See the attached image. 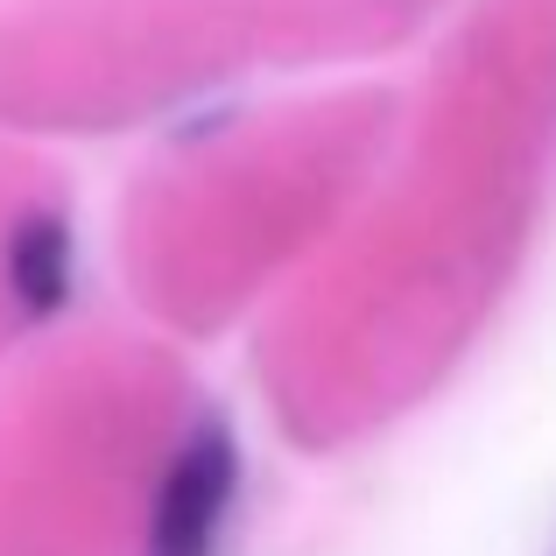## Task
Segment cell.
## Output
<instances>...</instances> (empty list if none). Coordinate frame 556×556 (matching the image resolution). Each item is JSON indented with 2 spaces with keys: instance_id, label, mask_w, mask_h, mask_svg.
<instances>
[{
  "instance_id": "7a4b0ae2",
  "label": "cell",
  "mask_w": 556,
  "mask_h": 556,
  "mask_svg": "<svg viewBox=\"0 0 556 556\" xmlns=\"http://www.w3.org/2000/svg\"><path fill=\"white\" fill-rule=\"evenodd\" d=\"M8 268H14V289H22L28 311H56V303H64V282H71V247H64V232H56L50 218L22 226V232H14Z\"/></svg>"
},
{
  "instance_id": "6da1fadb",
  "label": "cell",
  "mask_w": 556,
  "mask_h": 556,
  "mask_svg": "<svg viewBox=\"0 0 556 556\" xmlns=\"http://www.w3.org/2000/svg\"><path fill=\"white\" fill-rule=\"evenodd\" d=\"M240 501V444L218 416H198L169 451L149 507V556H218Z\"/></svg>"
}]
</instances>
